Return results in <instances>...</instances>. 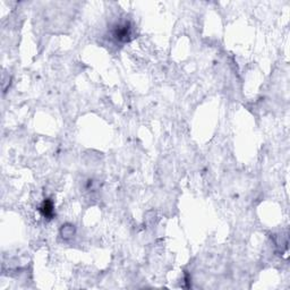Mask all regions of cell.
I'll return each instance as SVG.
<instances>
[{
    "mask_svg": "<svg viewBox=\"0 0 290 290\" xmlns=\"http://www.w3.org/2000/svg\"><path fill=\"white\" fill-rule=\"evenodd\" d=\"M40 212L42 215L47 219H52L53 214H55V210H53V203L50 200H46L43 202V204L40 208Z\"/></svg>",
    "mask_w": 290,
    "mask_h": 290,
    "instance_id": "obj_2",
    "label": "cell"
},
{
    "mask_svg": "<svg viewBox=\"0 0 290 290\" xmlns=\"http://www.w3.org/2000/svg\"><path fill=\"white\" fill-rule=\"evenodd\" d=\"M111 35H113V38L118 42H129L130 40L134 39L135 35L134 26L127 21L118 23V24L114 25L113 30H111Z\"/></svg>",
    "mask_w": 290,
    "mask_h": 290,
    "instance_id": "obj_1",
    "label": "cell"
}]
</instances>
